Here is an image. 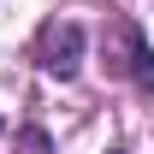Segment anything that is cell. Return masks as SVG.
Wrapping results in <instances>:
<instances>
[{"mask_svg":"<svg viewBox=\"0 0 154 154\" xmlns=\"http://www.w3.org/2000/svg\"><path fill=\"white\" fill-rule=\"evenodd\" d=\"M77 59H83V30L77 24H48L42 30V71L77 77Z\"/></svg>","mask_w":154,"mask_h":154,"instance_id":"6da1fadb","label":"cell"},{"mask_svg":"<svg viewBox=\"0 0 154 154\" xmlns=\"http://www.w3.org/2000/svg\"><path fill=\"white\" fill-rule=\"evenodd\" d=\"M119 71L131 77L136 89H154V48L148 42H142V30H136V24H119Z\"/></svg>","mask_w":154,"mask_h":154,"instance_id":"7a4b0ae2","label":"cell"},{"mask_svg":"<svg viewBox=\"0 0 154 154\" xmlns=\"http://www.w3.org/2000/svg\"><path fill=\"white\" fill-rule=\"evenodd\" d=\"M113 154H119V148H113Z\"/></svg>","mask_w":154,"mask_h":154,"instance_id":"3957f363","label":"cell"}]
</instances>
